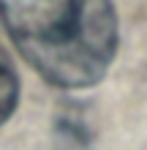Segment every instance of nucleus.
I'll use <instances>...</instances> for the list:
<instances>
[{
	"mask_svg": "<svg viewBox=\"0 0 147 150\" xmlns=\"http://www.w3.org/2000/svg\"><path fill=\"white\" fill-rule=\"evenodd\" d=\"M0 22L27 63L68 90L101 82L117 52L112 0H0Z\"/></svg>",
	"mask_w": 147,
	"mask_h": 150,
	"instance_id": "nucleus-1",
	"label": "nucleus"
},
{
	"mask_svg": "<svg viewBox=\"0 0 147 150\" xmlns=\"http://www.w3.org/2000/svg\"><path fill=\"white\" fill-rule=\"evenodd\" d=\"M16 101H19V79L3 52H0V126L14 115Z\"/></svg>",
	"mask_w": 147,
	"mask_h": 150,
	"instance_id": "nucleus-2",
	"label": "nucleus"
}]
</instances>
